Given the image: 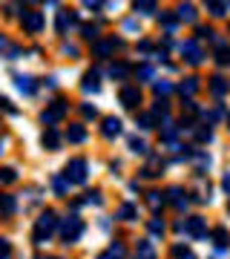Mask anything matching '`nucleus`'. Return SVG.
Masks as SVG:
<instances>
[{"label": "nucleus", "instance_id": "obj_18", "mask_svg": "<svg viewBox=\"0 0 230 259\" xmlns=\"http://www.w3.org/2000/svg\"><path fill=\"white\" fill-rule=\"evenodd\" d=\"M101 75H98V69H89V72L83 75V83H81V90L83 93H98L101 90V81H98Z\"/></svg>", "mask_w": 230, "mask_h": 259}, {"label": "nucleus", "instance_id": "obj_35", "mask_svg": "<svg viewBox=\"0 0 230 259\" xmlns=\"http://www.w3.org/2000/svg\"><path fill=\"white\" fill-rule=\"evenodd\" d=\"M132 9H135V15H153V12L158 9V6L153 3V0H138Z\"/></svg>", "mask_w": 230, "mask_h": 259}, {"label": "nucleus", "instance_id": "obj_11", "mask_svg": "<svg viewBox=\"0 0 230 259\" xmlns=\"http://www.w3.org/2000/svg\"><path fill=\"white\" fill-rule=\"evenodd\" d=\"M181 55H184L187 64H202V58H204L196 40H184V44H181Z\"/></svg>", "mask_w": 230, "mask_h": 259}, {"label": "nucleus", "instance_id": "obj_56", "mask_svg": "<svg viewBox=\"0 0 230 259\" xmlns=\"http://www.w3.org/2000/svg\"><path fill=\"white\" fill-rule=\"evenodd\" d=\"M0 153H3V139H0Z\"/></svg>", "mask_w": 230, "mask_h": 259}, {"label": "nucleus", "instance_id": "obj_7", "mask_svg": "<svg viewBox=\"0 0 230 259\" xmlns=\"http://www.w3.org/2000/svg\"><path fill=\"white\" fill-rule=\"evenodd\" d=\"M164 202L173 204L175 210H184V207L190 204V196H187V190H181V187H170L164 193Z\"/></svg>", "mask_w": 230, "mask_h": 259}, {"label": "nucleus", "instance_id": "obj_37", "mask_svg": "<svg viewBox=\"0 0 230 259\" xmlns=\"http://www.w3.org/2000/svg\"><path fill=\"white\" fill-rule=\"evenodd\" d=\"M118 219H124V222H132V219H135V204H132V202L121 204V210H118Z\"/></svg>", "mask_w": 230, "mask_h": 259}, {"label": "nucleus", "instance_id": "obj_15", "mask_svg": "<svg viewBox=\"0 0 230 259\" xmlns=\"http://www.w3.org/2000/svg\"><path fill=\"white\" fill-rule=\"evenodd\" d=\"M207 90H210L216 98H221V95L230 90V81H227V78H221V75H213L210 81H207Z\"/></svg>", "mask_w": 230, "mask_h": 259}, {"label": "nucleus", "instance_id": "obj_5", "mask_svg": "<svg viewBox=\"0 0 230 259\" xmlns=\"http://www.w3.org/2000/svg\"><path fill=\"white\" fill-rule=\"evenodd\" d=\"M66 110H69V104H66L64 98H55V101H52L43 112H40V121H43L46 127H55L58 121L66 115Z\"/></svg>", "mask_w": 230, "mask_h": 259}, {"label": "nucleus", "instance_id": "obj_47", "mask_svg": "<svg viewBox=\"0 0 230 259\" xmlns=\"http://www.w3.org/2000/svg\"><path fill=\"white\" fill-rule=\"evenodd\" d=\"M135 124H138V130H153V127H156L150 115H138V118H135Z\"/></svg>", "mask_w": 230, "mask_h": 259}, {"label": "nucleus", "instance_id": "obj_8", "mask_svg": "<svg viewBox=\"0 0 230 259\" xmlns=\"http://www.w3.org/2000/svg\"><path fill=\"white\" fill-rule=\"evenodd\" d=\"M184 233H190L193 239H207V225H204L202 216H190L184 222Z\"/></svg>", "mask_w": 230, "mask_h": 259}, {"label": "nucleus", "instance_id": "obj_48", "mask_svg": "<svg viewBox=\"0 0 230 259\" xmlns=\"http://www.w3.org/2000/svg\"><path fill=\"white\" fill-rule=\"evenodd\" d=\"M147 228H150V233H164V222H161L158 216H156V219H150Z\"/></svg>", "mask_w": 230, "mask_h": 259}, {"label": "nucleus", "instance_id": "obj_52", "mask_svg": "<svg viewBox=\"0 0 230 259\" xmlns=\"http://www.w3.org/2000/svg\"><path fill=\"white\" fill-rule=\"evenodd\" d=\"M0 110H6V112H15V107H12V104L6 101V98H0Z\"/></svg>", "mask_w": 230, "mask_h": 259}, {"label": "nucleus", "instance_id": "obj_46", "mask_svg": "<svg viewBox=\"0 0 230 259\" xmlns=\"http://www.w3.org/2000/svg\"><path fill=\"white\" fill-rule=\"evenodd\" d=\"M173 256H175V259H196L190 250L184 248V245H175V248H173Z\"/></svg>", "mask_w": 230, "mask_h": 259}, {"label": "nucleus", "instance_id": "obj_3", "mask_svg": "<svg viewBox=\"0 0 230 259\" xmlns=\"http://www.w3.org/2000/svg\"><path fill=\"white\" fill-rule=\"evenodd\" d=\"M86 173H89L86 158H69V161H66V167H64L66 185H83V182H86Z\"/></svg>", "mask_w": 230, "mask_h": 259}, {"label": "nucleus", "instance_id": "obj_54", "mask_svg": "<svg viewBox=\"0 0 230 259\" xmlns=\"http://www.w3.org/2000/svg\"><path fill=\"white\" fill-rule=\"evenodd\" d=\"M37 259H58V256H37Z\"/></svg>", "mask_w": 230, "mask_h": 259}, {"label": "nucleus", "instance_id": "obj_42", "mask_svg": "<svg viewBox=\"0 0 230 259\" xmlns=\"http://www.w3.org/2000/svg\"><path fill=\"white\" fill-rule=\"evenodd\" d=\"M52 187H55L58 196H66V190H69V185H66L64 176H55V179H52Z\"/></svg>", "mask_w": 230, "mask_h": 259}, {"label": "nucleus", "instance_id": "obj_19", "mask_svg": "<svg viewBox=\"0 0 230 259\" xmlns=\"http://www.w3.org/2000/svg\"><path fill=\"white\" fill-rule=\"evenodd\" d=\"M175 20H181V23H196V6L193 3H181V6L175 9Z\"/></svg>", "mask_w": 230, "mask_h": 259}, {"label": "nucleus", "instance_id": "obj_2", "mask_svg": "<svg viewBox=\"0 0 230 259\" xmlns=\"http://www.w3.org/2000/svg\"><path fill=\"white\" fill-rule=\"evenodd\" d=\"M58 231H61L64 245H75V242L83 236V219L72 213V216H66L64 222H58Z\"/></svg>", "mask_w": 230, "mask_h": 259}, {"label": "nucleus", "instance_id": "obj_40", "mask_svg": "<svg viewBox=\"0 0 230 259\" xmlns=\"http://www.w3.org/2000/svg\"><path fill=\"white\" fill-rule=\"evenodd\" d=\"M147 204L153 207V210H158V207L164 204V196L158 193V190H150V193H147Z\"/></svg>", "mask_w": 230, "mask_h": 259}, {"label": "nucleus", "instance_id": "obj_32", "mask_svg": "<svg viewBox=\"0 0 230 259\" xmlns=\"http://www.w3.org/2000/svg\"><path fill=\"white\" fill-rule=\"evenodd\" d=\"M199 118L207 121V127H210L213 121H219V118H221V107H213V110H199Z\"/></svg>", "mask_w": 230, "mask_h": 259}, {"label": "nucleus", "instance_id": "obj_33", "mask_svg": "<svg viewBox=\"0 0 230 259\" xmlns=\"http://www.w3.org/2000/svg\"><path fill=\"white\" fill-rule=\"evenodd\" d=\"M153 93H156V98H164V95L173 93V83L170 81H153Z\"/></svg>", "mask_w": 230, "mask_h": 259}, {"label": "nucleus", "instance_id": "obj_6", "mask_svg": "<svg viewBox=\"0 0 230 259\" xmlns=\"http://www.w3.org/2000/svg\"><path fill=\"white\" fill-rule=\"evenodd\" d=\"M124 47V40H121V37H98V40H95V44H92V52H95V55L98 58H107L110 55V52H115V49H121Z\"/></svg>", "mask_w": 230, "mask_h": 259}, {"label": "nucleus", "instance_id": "obj_4", "mask_svg": "<svg viewBox=\"0 0 230 259\" xmlns=\"http://www.w3.org/2000/svg\"><path fill=\"white\" fill-rule=\"evenodd\" d=\"M20 26L26 35H37L40 29H43V15L35 9H26V6H20Z\"/></svg>", "mask_w": 230, "mask_h": 259}, {"label": "nucleus", "instance_id": "obj_30", "mask_svg": "<svg viewBox=\"0 0 230 259\" xmlns=\"http://www.w3.org/2000/svg\"><path fill=\"white\" fill-rule=\"evenodd\" d=\"M110 75L112 78H118V81H124L129 75V66L124 64V61H115V64H110Z\"/></svg>", "mask_w": 230, "mask_h": 259}, {"label": "nucleus", "instance_id": "obj_39", "mask_svg": "<svg viewBox=\"0 0 230 259\" xmlns=\"http://www.w3.org/2000/svg\"><path fill=\"white\" fill-rule=\"evenodd\" d=\"M15 179H18L15 167H0V185H12Z\"/></svg>", "mask_w": 230, "mask_h": 259}, {"label": "nucleus", "instance_id": "obj_45", "mask_svg": "<svg viewBox=\"0 0 230 259\" xmlns=\"http://www.w3.org/2000/svg\"><path fill=\"white\" fill-rule=\"evenodd\" d=\"M81 32H83V37H86V40H92V44L98 40V26H92V23H86V26H83Z\"/></svg>", "mask_w": 230, "mask_h": 259}, {"label": "nucleus", "instance_id": "obj_13", "mask_svg": "<svg viewBox=\"0 0 230 259\" xmlns=\"http://www.w3.org/2000/svg\"><path fill=\"white\" fill-rule=\"evenodd\" d=\"M118 133H121V118L110 115V118L101 121V136H104V139H115Z\"/></svg>", "mask_w": 230, "mask_h": 259}, {"label": "nucleus", "instance_id": "obj_38", "mask_svg": "<svg viewBox=\"0 0 230 259\" xmlns=\"http://www.w3.org/2000/svg\"><path fill=\"white\" fill-rule=\"evenodd\" d=\"M227 9H230L227 3H216V0H210V3H207V12H210L213 18H221V15H224Z\"/></svg>", "mask_w": 230, "mask_h": 259}, {"label": "nucleus", "instance_id": "obj_16", "mask_svg": "<svg viewBox=\"0 0 230 259\" xmlns=\"http://www.w3.org/2000/svg\"><path fill=\"white\" fill-rule=\"evenodd\" d=\"M196 93H199V78H184V81L178 83V95H181L184 101H190Z\"/></svg>", "mask_w": 230, "mask_h": 259}, {"label": "nucleus", "instance_id": "obj_49", "mask_svg": "<svg viewBox=\"0 0 230 259\" xmlns=\"http://www.w3.org/2000/svg\"><path fill=\"white\" fill-rule=\"evenodd\" d=\"M9 256H12V245H9V239L0 236V259H9Z\"/></svg>", "mask_w": 230, "mask_h": 259}, {"label": "nucleus", "instance_id": "obj_53", "mask_svg": "<svg viewBox=\"0 0 230 259\" xmlns=\"http://www.w3.org/2000/svg\"><path fill=\"white\" fill-rule=\"evenodd\" d=\"M221 187L230 193V173H224V179H221Z\"/></svg>", "mask_w": 230, "mask_h": 259}, {"label": "nucleus", "instance_id": "obj_34", "mask_svg": "<svg viewBox=\"0 0 230 259\" xmlns=\"http://www.w3.org/2000/svg\"><path fill=\"white\" fill-rule=\"evenodd\" d=\"M104 199H101V190H89V193H83V199H78L75 202V207L78 204H101Z\"/></svg>", "mask_w": 230, "mask_h": 259}, {"label": "nucleus", "instance_id": "obj_23", "mask_svg": "<svg viewBox=\"0 0 230 259\" xmlns=\"http://www.w3.org/2000/svg\"><path fill=\"white\" fill-rule=\"evenodd\" d=\"M40 141H43L46 150H58V147H61V136H58L55 127H46V133H43V139H40Z\"/></svg>", "mask_w": 230, "mask_h": 259}, {"label": "nucleus", "instance_id": "obj_22", "mask_svg": "<svg viewBox=\"0 0 230 259\" xmlns=\"http://www.w3.org/2000/svg\"><path fill=\"white\" fill-rule=\"evenodd\" d=\"M167 112H170L167 101H164V98H158V101L153 104V112H150V118H153V124H158V121H167Z\"/></svg>", "mask_w": 230, "mask_h": 259}, {"label": "nucleus", "instance_id": "obj_55", "mask_svg": "<svg viewBox=\"0 0 230 259\" xmlns=\"http://www.w3.org/2000/svg\"><path fill=\"white\" fill-rule=\"evenodd\" d=\"M227 130H230V112H227Z\"/></svg>", "mask_w": 230, "mask_h": 259}, {"label": "nucleus", "instance_id": "obj_43", "mask_svg": "<svg viewBox=\"0 0 230 259\" xmlns=\"http://www.w3.org/2000/svg\"><path fill=\"white\" fill-rule=\"evenodd\" d=\"M196 139L202 141V144H207V141H213V130L210 127H199L196 130Z\"/></svg>", "mask_w": 230, "mask_h": 259}, {"label": "nucleus", "instance_id": "obj_1", "mask_svg": "<svg viewBox=\"0 0 230 259\" xmlns=\"http://www.w3.org/2000/svg\"><path fill=\"white\" fill-rule=\"evenodd\" d=\"M58 222H61V219H58V213H55V210H43V213H40V216L35 219L32 242H35V245H46V242H49V236L58 231Z\"/></svg>", "mask_w": 230, "mask_h": 259}, {"label": "nucleus", "instance_id": "obj_17", "mask_svg": "<svg viewBox=\"0 0 230 259\" xmlns=\"http://www.w3.org/2000/svg\"><path fill=\"white\" fill-rule=\"evenodd\" d=\"M161 170H164V161H161V156H150L147 167L141 170V176H147V179H156V176H161Z\"/></svg>", "mask_w": 230, "mask_h": 259}, {"label": "nucleus", "instance_id": "obj_28", "mask_svg": "<svg viewBox=\"0 0 230 259\" xmlns=\"http://www.w3.org/2000/svg\"><path fill=\"white\" fill-rule=\"evenodd\" d=\"M0 52H3V55L9 58V61H15V58L20 55V49H18V47H12V44H9V37H6V35H0Z\"/></svg>", "mask_w": 230, "mask_h": 259}, {"label": "nucleus", "instance_id": "obj_51", "mask_svg": "<svg viewBox=\"0 0 230 259\" xmlns=\"http://www.w3.org/2000/svg\"><path fill=\"white\" fill-rule=\"evenodd\" d=\"M138 49H141L144 55H150V52H153V44H150V40H141V44H138Z\"/></svg>", "mask_w": 230, "mask_h": 259}, {"label": "nucleus", "instance_id": "obj_29", "mask_svg": "<svg viewBox=\"0 0 230 259\" xmlns=\"http://www.w3.org/2000/svg\"><path fill=\"white\" fill-rule=\"evenodd\" d=\"M158 23L167 29V35H173L175 32V26H178V20H175V15H170V12H161L158 15Z\"/></svg>", "mask_w": 230, "mask_h": 259}, {"label": "nucleus", "instance_id": "obj_20", "mask_svg": "<svg viewBox=\"0 0 230 259\" xmlns=\"http://www.w3.org/2000/svg\"><path fill=\"white\" fill-rule=\"evenodd\" d=\"M132 259H156V248H153V242L144 239L135 245V253H132Z\"/></svg>", "mask_w": 230, "mask_h": 259}, {"label": "nucleus", "instance_id": "obj_21", "mask_svg": "<svg viewBox=\"0 0 230 259\" xmlns=\"http://www.w3.org/2000/svg\"><path fill=\"white\" fill-rule=\"evenodd\" d=\"M124 256H127V248H124V242H112V245L104 250V253H98V259H124Z\"/></svg>", "mask_w": 230, "mask_h": 259}, {"label": "nucleus", "instance_id": "obj_41", "mask_svg": "<svg viewBox=\"0 0 230 259\" xmlns=\"http://www.w3.org/2000/svg\"><path fill=\"white\" fill-rule=\"evenodd\" d=\"M196 37L199 40H216V32L210 26H196Z\"/></svg>", "mask_w": 230, "mask_h": 259}, {"label": "nucleus", "instance_id": "obj_36", "mask_svg": "<svg viewBox=\"0 0 230 259\" xmlns=\"http://www.w3.org/2000/svg\"><path fill=\"white\" fill-rule=\"evenodd\" d=\"M129 150H132V153H138V156H147V153H150V150H147V141L138 139V136H132V139H129Z\"/></svg>", "mask_w": 230, "mask_h": 259}, {"label": "nucleus", "instance_id": "obj_50", "mask_svg": "<svg viewBox=\"0 0 230 259\" xmlns=\"http://www.w3.org/2000/svg\"><path fill=\"white\" fill-rule=\"evenodd\" d=\"M81 115H83V118H95V115H98V110H95V107H89V104H81Z\"/></svg>", "mask_w": 230, "mask_h": 259}, {"label": "nucleus", "instance_id": "obj_14", "mask_svg": "<svg viewBox=\"0 0 230 259\" xmlns=\"http://www.w3.org/2000/svg\"><path fill=\"white\" fill-rule=\"evenodd\" d=\"M15 87H18L23 95H35L37 93V83L32 75H15Z\"/></svg>", "mask_w": 230, "mask_h": 259}, {"label": "nucleus", "instance_id": "obj_26", "mask_svg": "<svg viewBox=\"0 0 230 259\" xmlns=\"http://www.w3.org/2000/svg\"><path fill=\"white\" fill-rule=\"evenodd\" d=\"M210 236H213V242H216V248H219V250L230 248V233H227V228H216Z\"/></svg>", "mask_w": 230, "mask_h": 259}, {"label": "nucleus", "instance_id": "obj_10", "mask_svg": "<svg viewBox=\"0 0 230 259\" xmlns=\"http://www.w3.org/2000/svg\"><path fill=\"white\" fill-rule=\"evenodd\" d=\"M187 196H193V202H210V182H204V176H196V187H193V193H187Z\"/></svg>", "mask_w": 230, "mask_h": 259}, {"label": "nucleus", "instance_id": "obj_12", "mask_svg": "<svg viewBox=\"0 0 230 259\" xmlns=\"http://www.w3.org/2000/svg\"><path fill=\"white\" fill-rule=\"evenodd\" d=\"M75 23H78V15H75V12H66V9L58 12V23H55L58 35H66V29L75 26Z\"/></svg>", "mask_w": 230, "mask_h": 259}, {"label": "nucleus", "instance_id": "obj_57", "mask_svg": "<svg viewBox=\"0 0 230 259\" xmlns=\"http://www.w3.org/2000/svg\"><path fill=\"white\" fill-rule=\"evenodd\" d=\"M227 210H230V204H227Z\"/></svg>", "mask_w": 230, "mask_h": 259}, {"label": "nucleus", "instance_id": "obj_31", "mask_svg": "<svg viewBox=\"0 0 230 259\" xmlns=\"http://www.w3.org/2000/svg\"><path fill=\"white\" fill-rule=\"evenodd\" d=\"M216 64H219V66H230V44L216 47Z\"/></svg>", "mask_w": 230, "mask_h": 259}, {"label": "nucleus", "instance_id": "obj_9", "mask_svg": "<svg viewBox=\"0 0 230 259\" xmlns=\"http://www.w3.org/2000/svg\"><path fill=\"white\" fill-rule=\"evenodd\" d=\"M121 104L127 110H135L138 104H141V90L138 87H121Z\"/></svg>", "mask_w": 230, "mask_h": 259}, {"label": "nucleus", "instance_id": "obj_25", "mask_svg": "<svg viewBox=\"0 0 230 259\" xmlns=\"http://www.w3.org/2000/svg\"><path fill=\"white\" fill-rule=\"evenodd\" d=\"M83 139H86V130H83L81 124H69V130H66V141H69V144H81Z\"/></svg>", "mask_w": 230, "mask_h": 259}, {"label": "nucleus", "instance_id": "obj_27", "mask_svg": "<svg viewBox=\"0 0 230 259\" xmlns=\"http://www.w3.org/2000/svg\"><path fill=\"white\" fill-rule=\"evenodd\" d=\"M15 196H9V193H0V216H12L15 213Z\"/></svg>", "mask_w": 230, "mask_h": 259}, {"label": "nucleus", "instance_id": "obj_24", "mask_svg": "<svg viewBox=\"0 0 230 259\" xmlns=\"http://www.w3.org/2000/svg\"><path fill=\"white\" fill-rule=\"evenodd\" d=\"M175 133H178V127H175L170 118L161 121V141H164V144H175Z\"/></svg>", "mask_w": 230, "mask_h": 259}, {"label": "nucleus", "instance_id": "obj_44", "mask_svg": "<svg viewBox=\"0 0 230 259\" xmlns=\"http://www.w3.org/2000/svg\"><path fill=\"white\" fill-rule=\"evenodd\" d=\"M135 75L141 78V81H153V75H156V72H153V66L144 64V66H138V69H135Z\"/></svg>", "mask_w": 230, "mask_h": 259}]
</instances>
